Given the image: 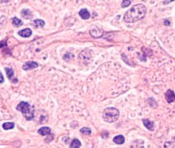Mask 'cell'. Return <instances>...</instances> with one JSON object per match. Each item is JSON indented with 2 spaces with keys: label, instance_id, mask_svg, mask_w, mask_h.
I'll use <instances>...</instances> for the list:
<instances>
[{
  "label": "cell",
  "instance_id": "1",
  "mask_svg": "<svg viewBox=\"0 0 175 148\" xmlns=\"http://www.w3.org/2000/svg\"><path fill=\"white\" fill-rule=\"evenodd\" d=\"M146 6L144 4H136L125 12L123 17L124 21L128 23H132L142 20L146 16Z\"/></svg>",
  "mask_w": 175,
  "mask_h": 148
},
{
  "label": "cell",
  "instance_id": "2",
  "mask_svg": "<svg viewBox=\"0 0 175 148\" xmlns=\"http://www.w3.org/2000/svg\"><path fill=\"white\" fill-rule=\"evenodd\" d=\"M16 110L20 111L22 114L23 117L27 121H31L34 118V107L30 105V104L27 102L22 101L16 106Z\"/></svg>",
  "mask_w": 175,
  "mask_h": 148
},
{
  "label": "cell",
  "instance_id": "3",
  "mask_svg": "<svg viewBox=\"0 0 175 148\" xmlns=\"http://www.w3.org/2000/svg\"><path fill=\"white\" fill-rule=\"evenodd\" d=\"M119 115H120V113L117 108L109 107L104 109L102 114V118L105 122L113 123L118 119Z\"/></svg>",
  "mask_w": 175,
  "mask_h": 148
},
{
  "label": "cell",
  "instance_id": "4",
  "mask_svg": "<svg viewBox=\"0 0 175 148\" xmlns=\"http://www.w3.org/2000/svg\"><path fill=\"white\" fill-rule=\"evenodd\" d=\"M34 119H35V121L39 124H42V123H45L48 121V116L44 110H39L37 111V114L34 113Z\"/></svg>",
  "mask_w": 175,
  "mask_h": 148
},
{
  "label": "cell",
  "instance_id": "5",
  "mask_svg": "<svg viewBox=\"0 0 175 148\" xmlns=\"http://www.w3.org/2000/svg\"><path fill=\"white\" fill-rule=\"evenodd\" d=\"M90 33H91V36L95 38H99V37H102L103 35V30L99 28L97 26H93L90 31Z\"/></svg>",
  "mask_w": 175,
  "mask_h": 148
},
{
  "label": "cell",
  "instance_id": "6",
  "mask_svg": "<svg viewBox=\"0 0 175 148\" xmlns=\"http://www.w3.org/2000/svg\"><path fill=\"white\" fill-rule=\"evenodd\" d=\"M39 64L37 62L34 61H28L24 63L22 65V70L27 71V70H32L35 69V68H38Z\"/></svg>",
  "mask_w": 175,
  "mask_h": 148
},
{
  "label": "cell",
  "instance_id": "7",
  "mask_svg": "<svg viewBox=\"0 0 175 148\" xmlns=\"http://www.w3.org/2000/svg\"><path fill=\"white\" fill-rule=\"evenodd\" d=\"M5 71H6V75H7L8 79H9L10 82L13 83H17L18 79L15 78L14 76V72L11 68H5Z\"/></svg>",
  "mask_w": 175,
  "mask_h": 148
},
{
  "label": "cell",
  "instance_id": "8",
  "mask_svg": "<svg viewBox=\"0 0 175 148\" xmlns=\"http://www.w3.org/2000/svg\"><path fill=\"white\" fill-rule=\"evenodd\" d=\"M165 98L167 100L168 103H171V102H174L175 100V93L172 90L168 89V91L165 93Z\"/></svg>",
  "mask_w": 175,
  "mask_h": 148
},
{
  "label": "cell",
  "instance_id": "9",
  "mask_svg": "<svg viewBox=\"0 0 175 148\" xmlns=\"http://www.w3.org/2000/svg\"><path fill=\"white\" fill-rule=\"evenodd\" d=\"M142 122H143L144 125L147 129L149 131H153L154 130V122L152 121H150L149 119H142Z\"/></svg>",
  "mask_w": 175,
  "mask_h": 148
},
{
  "label": "cell",
  "instance_id": "10",
  "mask_svg": "<svg viewBox=\"0 0 175 148\" xmlns=\"http://www.w3.org/2000/svg\"><path fill=\"white\" fill-rule=\"evenodd\" d=\"M38 133L41 136H48L51 133V129L48 126H42L38 130Z\"/></svg>",
  "mask_w": 175,
  "mask_h": 148
},
{
  "label": "cell",
  "instance_id": "11",
  "mask_svg": "<svg viewBox=\"0 0 175 148\" xmlns=\"http://www.w3.org/2000/svg\"><path fill=\"white\" fill-rule=\"evenodd\" d=\"M131 148H144V142L142 140H135L132 141L131 145Z\"/></svg>",
  "mask_w": 175,
  "mask_h": 148
},
{
  "label": "cell",
  "instance_id": "12",
  "mask_svg": "<svg viewBox=\"0 0 175 148\" xmlns=\"http://www.w3.org/2000/svg\"><path fill=\"white\" fill-rule=\"evenodd\" d=\"M32 34V31L29 28H25L23 30L19 31L18 35L21 37H25V38H27V37H30Z\"/></svg>",
  "mask_w": 175,
  "mask_h": 148
},
{
  "label": "cell",
  "instance_id": "13",
  "mask_svg": "<svg viewBox=\"0 0 175 148\" xmlns=\"http://www.w3.org/2000/svg\"><path fill=\"white\" fill-rule=\"evenodd\" d=\"M78 14L81 16V18L83 20H88L91 17V14H90L89 11H88L86 9H82L80 10L78 12Z\"/></svg>",
  "mask_w": 175,
  "mask_h": 148
},
{
  "label": "cell",
  "instance_id": "14",
  "mask_svg": "<svg viewBox=\"0 0 175 148\" xmlns=\"http://www.w3.org/2000/svg\"><path fill=\"white\" fill-rule=\"evenodd\" d=\"M21 16H22V17L23 18L25 19H31L33 17L32 12H31L29 9H22V10L21 11Z\"/></svg>",
  "mask_w": 175,
  "mask_h": 148
},
{
  "label": "cell",
  "instance_id": "15",
  "mask_svg": "<svg viewBox=\"0 0 175 148\" xmlns=\"http://www.w3.org/2000/svg\"><path fill=\"white\" fill-rule=\"evenodd\" d=\"M125 137L123 135H118L113 138V142L115 143L117 145H123L125 143Z\"/></svg>",
  "mask_w": 175,
  "mask_h": 148
},
{
  "label": "cell",
  "instance_id": "16",
  "mask_svg": "<svg viewBox=\"0 0 175 148\" xmlns=\"http://www.w3.org/2000/svg\"><path fill=\"white\" fill-rule=\"evenodd\" d=\"M81 146V143L80 142L79 140L75 138V139H74L71 142V143H70L69 148H79Z\"/></svg>",
  "mask_w": 175,
  "mask_h": 148
},
{
  "label": "cell",
  "instance_id": "17",
  "mask_svg": "<svg viewBox=\"0 0 175 148\" xmlns=\"http://www.w3.org/2000/svg\"><path fill=\"white\" fill-rule=\"evenodd\" d=\"M44 25H45V22L44 20H41V19H37V20H34L33 22H32V25L34 26V27H44Z\"/></svg>",
  "mask_w": 175,
  "mask_h": 148
},
{
  "label": "cell",
  "instance_id": "18",
  "mask_svg": "<svg viewBox=\"0 0 175 148\" xmlns=\"http://www.w3.org/2000/svg\"><path fill=\"white\" fill-rule=\"evenodd\" d=\"M11 21H12L13 25H14V27H20V26L22 25V20L16 17L12 18H11Z\"/></svg>",
  "mask_w": 175,
  "mask_h": 148
},
{
  "label": "cell",
  "instance_id": "19",
  "mask_svg": "<svg viewBox=\"0 0 175 148\" xmlns=\"http://www.w3.org/2000/svg\"><path fill=\"white\" fill-rule=\"evenodd\" d=\"M2 127L4 130H10L13 129L15 127V123L14 122H6L4 123L2 125Z\"/></svg>",
  "mask_w": 175,
  "mask_h": 148
},
{
  "label": "cell",
  "instance_id": "20",
  "mask_svg": "<svg viewBox=\"0 0 175 148\" xmlns=\"http://www.w3.org/2000/svg\"><path fill=\"white\" fill-rule=\"evenodd\" d=\"M80 133L83 135H86V136H90L92 133V131H91V128L88 127H83L80 129Z\"/></svg>",
  "mask_w": 175,
  "mask_h": 148
},
{
  "label": "cell",
  "instance_id": "21",
  "mask_svg": "<svg viewBox=\"0 0 175 148\" xmlns=\"http://www.w3.org/2000/svg\"><path fill=\"white\" fill-rule=\"evenodd\" d=\"M132 1L128 0V1H126V0H124V1H122L121 4V7L122 8H125V7H127L130 4H131Z\"/></svg>",
  "mask_w": 175,
  "mask_h": 148
},
{
  "label": "cell",
  "instance_id": "22",
  "mask_svg": "<svg viewBox=\"0 0 175 148\" xmlns=\"http://www.w3.org/2000/svg\"><path fill=\"white\" fill-rule=\"evenodd\" d=\"M4 76H3L2 73H1V72L0 71V84H1V83L4 82Z\"/></svg>",
  "mask_w": 175,
  "mask_h": 148
},
{
  "label": "cell",
  "instance_id": "23",
  "mask_svg": "<svg viewBox=\"0 0 175 148\" xmlns=\"http://www.w3.org/2000/svg\"><path fill=\"white\" fill-rule=\"evenodd\" d=\"M6 46V41H1L0 42V48H3V47Z\"/></svg>",
  "mask_w": 175,
  "mask_h": 148
},
{
  "label": "cell",
  "instance_id": "24",
  "mask_svg": "<svg viewBox=\"0 0 175 148\" xmlns=\"http://www.w3.org/2000/svg\"><path fill=\"white\" fill-rule=\"evenodd\" d=\"M164 25H165L167 26L170 25V20H167V19H166V20H164Z\"/></svg>",
  "mask_w": 175,
  "mask_h": 148
},
{
  "label": "cell",
  "instance_id": "25",
  "mask_svg": "<svg viewBox=\"0 0 175 148\" xmlns=\"http://www.w3.org/2000/svg\"><path fill=\"white\" fill-rule=\"evenodd\" d=\"M174 140L175 141V136H174Z\"/></svg>",
  "mask_w": 175,
  "mask_h": 148
}]
</instances>
